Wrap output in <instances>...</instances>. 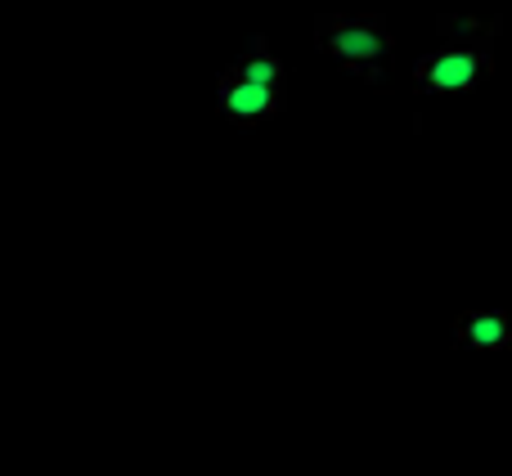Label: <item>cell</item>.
<instances>
[{"label": "cell", "mask_w": 512, "mask_h": 476, "mask_svg": "<svg viewBox=\"0 0 512 476\" xmlns=\"http://www.w3.org/2000/svg\"><path fill=\"white\" fill-rule=\"evenodd\" d=\"M216 113L239 131H256V126L274 122L288 108V68L270 50L265 36H252V45L221 68L212 86Z\"/></svg>", "instance_id": "cell-1"}, {"label": "cell", "mask_w": 512, "mask_h": 476, "mask_svg": "<svg viewBox=\"0 0 512 476\" xmlns=\"http://www.w3.org/2000/svg\"><path fill=\"white\" fill-rule=\"evenodd\" d=\"M315 45L333 63L364 81V86H387L391 59H396V36L378 14H319Z\"/></svg>", "instance_id": "cell-2"}, {"label": "cell", "mask_w": 512, "mask_h": 476, "mask_svg": "<svg viewBox=\"0 0 512 476\" xmlns=\"http://www.w3.org/2000/svg\"><path fill=\"white\" fill-rule=\"evenodd\" d=\"M490 45H463L450 41L445 50L423 54L414 68V90L418 95H463L490 72Z\"/></svg>", "instance_id": "cell-3"}, {"label": "cell", "mask_w": 512, "mask_h": 476, "mask_svg": "<svg viewBox=\"0 0 512 476\" xmlns=\"http://www.w3.org/2000/svg\"><path fill=\"white\" fill-rule=\"evenodd\" d=\"M450 342L459 351H512V315L508 310H463L454 319Z\"/></svg>", "instance_id": "cell-4"}]
</instances>
